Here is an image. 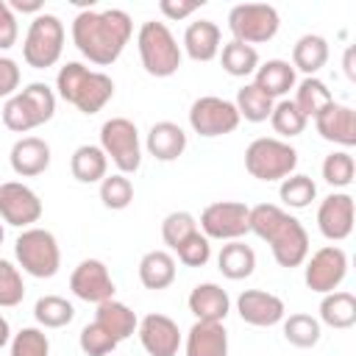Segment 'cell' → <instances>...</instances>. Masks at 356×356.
Listing matches in <instances>:
<instances>
[{"label":"cell","instance_id":"18","mask_svg":"<svg viewBox=\"0 0 356 356\" xmlns=\"http://www.w3.org/2000/svg\"><path fill=\"white\" fill-rule=\"evenodd\" d=\"M317 228L331 242L348 239L353 231V197L348 192L328 195L317 209Z\"/></svg>","mask_w":356,"mask_h":356},{"label":"cell","instance_id":"25","mask_svg":"<svg viewBox=\"0 0 356 356\" xmlns=\"http://www.w3.org/2000/svg\"><path fill=\"white\" fill-rule=\"evenodd\" d=\"M256 78H253V86L256 89H261L267 97H284L292 86H295V67L289 64V61H284V58H270V61H264L261 67H256V72H253Z\"/></svg>","mask_w":356,"mask_h":356},{"label":"cell","instance_id":"47","mask_svg":"<svg viewBox=\"0 0 356 356\" xmlns=\"http://www.w3.org/2000/svg\"><path fill=\"white\" fill-rule=\"evenodd\" d=\"M19 92V67L14 58L0 56V97H11Z\"/></svg>","mask_w":356,"mask_h":356},{"label":"cell","instance_id":"38","mask_svg":"<svg viewBox=\"0 0 356 356\" xmlns=\"http://www.w3.org/2000/svg\"><path fill=\"white\" fill-rule=\"evenodd\" d=\"M100 200H103V206L111 209V211L128 209L131 200H134V184H131V178H125L122 172L106 175V178L100 181Z\"/></svg>","mask_w":356,"mask_h":356},{"label":"cell","instance_id":"1","mask_svg":"<svg viewBox=\"0 0 356 356\" xmlns=\"http://www.w3.org/2000/svg\"><path fill=\"white\" fill-rule=\"evenodd\" d=\"M134 33V22L122 8H106L95 11L92 6L78 11L72 19V42L81 50L83 58H89L97 67L114 64L128 39Z\"/></svg>","mask_w":356,"mask_h":356},{"label":"cell","instance_id":"5","mask_svg":"<svg viewBox=\"0 0 356 356\" xmlns=\"http://www.w3.org/2000/svg\"><path fill=\"white\" fill-rule=\"evenodd\" d=\"M136 47H139V58L147 75L153 78H170L178 72L181 67V47L172 36V31L164 22L147 19L142 22L139 33H136Z\"/></svg>","mask_w":356,"mask_h":356},{"label":"cell","instance_id":"3","mask_svg":"<svg viewBox=\"0 0 356 356\" xmlns=\"http://www.w3.org/2000/svg\"><path fill=\"white\" fill-rule=\"evenodd\" d=\"M56 89L61 100L83 114H97L114 97V81L106 72L89 70L81 61H67L56 75Z\"/></svg>","mask_w":356,"mask_h":356},{"label":"cell","instance_id":"44","mask_svg":"<svg viewBox=\"0 0 356 356\" xmlns=\"http://www.w3.org/2000/svg\"><path fill=\"white\" fill-rule=\"evenodd\" d=\"M11 356H50V339L39 328H22L11 339Z\"/></svg>","mask_w":356,"mask_h":356},{"label":"cell","instance_id":"50","mask_svg":"<svg viewBox=\"0 0 356 356\" xmlns=\"http://www.w3.org/2000/svg\"><path fill=\"white\" fill-rule=\"evenodd\" d=\"M11 342V325H8V320L0 314V348H6Z\"/></svg>","mask_w":356,"mask_h":356},{"label":"cell","instance_id":"23","mask_svg":"<svg viewBox=\"0 0 356 356\" xmlns=\"http://www.w3.org/2000/svg\"><path fill=\"white\" fill-rule=\"evenodd\" d=\"M186 356H228V331L222 323L197 320L186 334Z\"/></svg>","mask_w":356,"mask_h":356},{"label":"cell","instance_id":"27","mask_svg":"<svg viewBox=\"0 0 356 356\" xmlns=\"http://www.w3.org/2000/svg\"><path fill=\"white\" fill-rule=\"evenodd\" d=\"M95 323H100L117 342H122V339H128L136 328H139V320H136V314L125 306V303H120V300H103V303H97V312H95Z\"/></svg>","mask_w":356,"mask_h":356},{"label":"cell","instance_id":"24","mask_svg":"<svg viewBox=\"0 0 356 356\" xmlns=\"http://www.w3.org/2000/svg\"><path fill=\"white\" fill-rule=\"evenodd\" d=\"M184 50L192 61H211L220 53V25L211 19L189 22L184 33Z\"/></svg>","mask_w":356,"mask_h":356},{"label":"cell","instance_id":"17","mask_svg":"<svg viewBox=\"0 0 356 356\" xmlns=\"http://www.w3.org/2000/svg\"><path fill=\"white\" fill-rule=\"evenodd\" d=\"M236 312L239 317L248 323V325H256V328H270V325H278L286 314V306L278 295L273 292H264V289H245L239 298H236Z\"/></svg>","mask_w":356,"mask_h":356},{"label":"cell","instance_id":"48","mask_svg":"<svg viewBox=\"0 0 356 356\" xmlns=\"http://www.w3.org/2000/svg\"><path fill=\"white\" fill-rule=\"evenodd\" d=\"M200 6H203V0H161L159 3V11L167 19H184V17L195 14Z\"/></svg>","mask_w":356,"mask_h":356},{"label":"cell","instance_id":"10","mask_svg":"<svg viewBox=\"0 0 356 356\" xmlns=\"http://www.w3.org/2000/svg\"><path fill=\"white\" fill-rule=\"evenodd\" d=\"M281 17L267 3H239L228 11V31L242 44H261L278 33Z\"/></svg>","mask_w":356,"mask_h":356},{"label":"cell","instance_id":"15","mask_svg":"<svg viewBox=\"0 0 356 356\" xmlns=\"http://www.w3.org/2000/svg\"><path fill=\"white\" fill-rule=\"evenodd\" d=\"M70 289L75 298L95 306L114 298V281L108 275V267L100 259H83L70 275Z\"/></svg>","mask_w":356,"mask_h":356},{"label":"cell","instance_id":"42","mask_svg":"<svg viewBox=\"0 0 356 356\" xmlns=\"http://www.w3.org/2000/svg\"><path fill=\"white\" fill-rule=\"evenodd\" d=\"M353 172H356V164H353V156L348 150L328 153L323 161V178L331 186H348L353 181Z\"/></svg>","mask_w":356,"mask_h":356},{"label":"cell","instance_id":"21","mask_svg":"<svg viewBox=\"0 0 356 356\" xmlns=\"http://www.w3.org/2000/svg\"><path fill=\"white\" fill-rule=\"evenodd\" d=\"M189 312L197 317V320H206V323H222L225 314L231 312V300H228V292L220 286V284H197L192 292H189Z\"/></svg>","mask_w":356,"mask_h":356},{"label":"cell","instance_id":"6","mask_svg":"<svg viewBox=\"0 0 356 356\" xmlns=\"http://www.w3.org/2000/svg\"><path fill=\"white\" fill-rule=\"evenodd\" d=\"M298 167V150L289 142L259 136L245 147V170L259 181H284Z\"/></svg>","mask_w":356,"mask_h":356},{"label":"cell","instance_id":"28","mask_svg":"<svg viewBox=\"0 0 356 356\" xmlns=\"http://www.w3.org/2000/svg\"><path fill=\"white\" fill-rule=\"evenodd\" d=\"M328 61V42L317 33H306L295 42L292 47V67L306 72V78H314V72H320Z\"/></svg>","mask_w":356,"mask_h":356},{"label":"cell","instance_id":"32","mask_svg":"<svg viewBox=\"0 0 356 356\" xmlns=\"http://www.w3.org/2000/svg\"><path fill=\"white\" fill-rule=\"evenodd\" d=\"M220 64H222V70H225L228 75L245 78V75H253V72H256V67H259V53H256V47L231 39V42L222 44Z\"/></svg>","mask_w":356,"mask_h":356},{"label":"cell","instance_id":"41","mask_svg":"<svg viewBox=\"0 0 356 356\" xmlns=\"http://www.w3.org/2000/svg\"><path fill=\"white\" fill-rule=\"evenodd\" d=\"M25 298V284H22V275L19 270L0 259V309H11V306H19Z\"/></svg>","mask_w":356,"mask_h":356},{"label":"cell","instance_id":"49","mask_svg":"<svg viewBox=\"0 0 356 356\" xmlns=\"http://www.w3.org/2000/svg\"><path fill=\"white\" fill-rule=\"evenodd\" d=\"M8 8H11V11H22V14H42V3H39V0H28V3L11 0Z\"/></svg>","mask_w":356,"mask_h":356},{"label":"cell","instance_id":"11","mask_svg":"<svg viewBox=\"0 0 356 356\" xmlns=\"http://www.w3.org/2000/svg\"><path fill=\"white\" fill-rule=\"evenodd\" d=\"M250 231V206L239 200H217L200 211V234L206 239L234 242Z\"/></svg>","mask_w":356,"mask_h":356},{"label":"cell","instance_id":"2","mask_svg":"<svg viewBox=\"0 0 356 356\" xmlns=\"http://www.w3.org/2000/svg\"><path fill=\"white\" fill-rule=\"evenodd\" d=\"M250 231L264 239L273 250V259L281 267H300L309 256V234L298 217L286 214L281 206L259 203L250 209Z\"/></svg>","mask_w":356,"mask_h":356},{"label":"cell","instance_id":"19","mask_svg":"<svg viewBox=\"0 0 356 356\" xmlns=\"http://www.w3.org/2000/svg\"><path fill=\"white\" fill-rule=\"evenodd\" d=\"M314 125H317V134L325 142H334V145H342V147L356 145V114H353L350 106H342V103L331 100L314 117Z\"/></svg>","mask_w":356,"mask_h":356},{"label":"cell","instance_id":"26","mask_svg":"<svg viewBox=\"0 0 356 356\" xmlns=\"http://www.w3.org/2000/svg\"><path fill=\"white\" fill-rule=\"evenodd\" d=\"M175 259L167 250H147L139 259V281L145 289H167L175 281Z\"/></svg>","mask_w":356,"mask_h":356},{"label":"cell","instance_id":"45","mask_svg":"<svg viewBox=\"0 0 356 356\" xmlns=\"http://www.w3.org/2000/svg\"><path fill=\"white\" fill-rule=\"evenodd\" d=\"M181 264L186 267H203L211 259V239H206L200 231H195L192 236H186L178 248H175Z\"/></svg>","mask_w":356,"mask_h":356},{"label":"cell","instance_id":"31","mask_svg":"<svg viewBox=\"0 0 356 356\" xmlns=\"http://www.w3.org/2000/svg\"><path fill=\"white\" fill-rule=\"evenodd\" d=\"M320 320L331 328H350L356 325V298L345 289H334L320 300Z\"/></svg>","mask_w":356,"mask_h":356},{"label":"cell","instance_id":"29","mask_svg":"<svg viewBox=\"0 0 356 356\" xmlns=\"http://www.w3.org/2000/svg\"><path fill=\"white\" fill-rule=\"evenodd\" d=\"M70 170H72V178L75 181H81V184H97V181L106 178L108 159L100 150V145H81V147H75V153L70 159Z\"/></svg>","mask_w":356,"mask_h":356},{"label":"cell","instance_id":"35","mask_svg":"<svg viewBox=\"0 0 356 356\" xmlns=\"http://www.w3.org/2000/svg\"><path fill=\"white\" fill-rule=\"evenodd\" d=\"M284 323V339L295 348H314L320 342V320L312 314H289Z\"/></svg>","mask_w":356,"mask_h":356},{"label":"cell","instance_id":"36","mask_svg":"<svg viewBox=\"0 0 356 356\" xmlns=\"http://www.w3.org/2000/svg\"><path fill=\"white\" fill-rule=\"evenodd\" d=\"M236 111L239 117H245L248 122H264L270 120V111H273V97H267L261 89H256L253 83H245L239 92H236Z\"/></svg>","mask_w":356,"mask_h":356},{"label":"cell","instance_id":"16","mask_svg":"<svg viewBox=\"0 0 356 356\" xmlns=\"http://www.w3.org/2000/svg\"><path fill=\"white\" fill-rule=\"evenodd\" d=\"M139 342L150 356H175L181 348V331L178 323L167 314L150 312L139 320Z\"/></svg>","mask_w":356,"mask_h":356},{"label":"cell","instance_id":"12","mask_svg":"<svg viewBox=\"0 0 356 356\" xmlns=\"http://www.w3.org/2000/svg\"><path fill=\"white\" fill-rule=\"evenodd\" d=\"M239 111L231 100H222V97H214V95H206V97H197L189 108V125L195 134L211 139V136H225L231 131H236L239 125Z\"/></svg>","mask_w":356,"mask_h":356},{"label":"cell","instance_id":"8","mask_svg":"<svg viewBox=\"0 0 356 356\" xmlns=\"http://www.w3.org/2000/svg\"><path fill=\"white\" fill-rule=\"evenodd\" d=\"M19 267L33 278H53L61 267V250L47 228H25L14 242Z\"/></svg>","mask_w":356,"mask_h":356},{"label":"cell","instance_id":"37","mask_svg":"<svg viewBox=\"0 0 356 356\" xmlns=\"http://www.w3.org/2000/svg\"><path fill=\"white\" fill-rule=\"evenodd\" d=\"M278 195H281V200H284L289 209H306V206L317 197V184H314L309 175L292 172V175H286V178L281 181Z\"/></svg>","mask_w":356,"mask_h":356},{"label":"cell","instance_id":"34","mask_svg":"<svg viewBox=\"0 0 356 356\" xmlns=\"http://www.w3.org/2000/svg\"><path fill=\"white\" fill-rule=\"evenodd\" d=\"M33 317H36V323L44 325V328H64V325L72 323L75 309H72V303H70L67 298H61V295H42V298L36 300V306H33Z\"/></svg>","mask_w":356,"mask_h":356},{"label":"cell","instance_id":"22","mask_svg":"<svg viewBox=\"0 0 356 356\" xmlns=\"http://www.w3.org/2000/svg\"><path fill=\"white\" fill-rule=\"evenodd\" d=\"M145 147L159 161H175L186 150V134H184L181 125H175L170 120H161V122L150 125Z\"/></svg>","mask_w":356,"mask_h":356},{"label":"cell","instance_id":"14","mask_svg":"<svg viewBox=\"0 0 356 356\" xmlns=\"http://www.w3.org/2000/svg\"><path fill=\"white\" fill-rule=\"evenodd\" d=\"M0 217L14 228H33V222L42 217V200L31 186L6 181L0 184Z\"/></svg>","mask_w":356,"mask_h":356},{"label":"cell","instance_id":"9","mask_svg":"<svg viewBox=\"0 0 356 356\" xmlns=\"http://www.w3.org/2000/svg\"><path fill=\"white\" fill-rule=\"evenodd\" d=\"M100 150L106 159L114 161V167L128 175L136 172L142 164V145H139V131L128 117H111L100 128Z\"/></svg>","mask_w":356,"mask_h":356},{"label":"cell","instance_id":"13","mask_svg":"<svg viewBox=\"0 0 356 356\" xmlns=\"http://www.w3.org/2000/svg\"><path fill=\"white\" fill-rule=\"evenodd\" d=\"M345 275H348V253L337 245H325V248L314 250L303 270L306 286L320 295L334 292L345 281Z\"/></svg>","mask_w":356,"mask_h":356},{"label":"cell","instance_id":"40","mask_svg":"<svg viewBox=\"0 0 356 356\" xmlns=\"http://www.w3.org/2000/svg\"><path fill=\"white\" fill-rule=\"evenodd\" d=\"M78 345H81V350L86 353V356H108V353H114V348L120 345L100 323H89V325H83L81 328V337H78Z\"/></svg>","mask_w":356,"mask_h":356},{"label":"cell","instance_id":"30","mask_svg":"<svg viewBox=\"0 0 356 356\" xmlns=\"http://www.w3.org/2000/svg\"><path fill=\"white\" fill-rule=\"evenodd\" d=\"M217 267H220V273H222L225 278H231V281L248 278V275H253V270H256V253H253L250 245L234 239V242L222 245V250H220V256H217Z\"/></svg>","mask_w":356,"mask_h":356},{"label":"cell","instance_id":"7","mask_svg":"<svg viewBox=\"0 0 356 356\" xmlns=\"http://www.w3.org/2000/svg\"><path fill=\"white\" fill-rule=\"evenodd\" d=\"M64 50V22L56 14H36L28 25L22 42V58L33 70H47L61 58Z\"/></svg>","mask_w":356,"mask_h":356},{"label":"cell","instance_id":"33","mask_svg":"<svg viewBox=\"0 0 356 356\" xmlns=\"http://www.w3.org/2000/svg\"><path fill=\"white\" fill-rule=\"evenodd\" d=\"M334 97H331V89L320 81V78H303L300 83H298V89H295V106H298V111L309 120H314L328 103H331Z\"/></svg>","mask_w":356,"mask_h":356},{"label":"cell","instance_id":"51","mask_svg":"<svg viewBox=\"0 0 356 356\" xmlns=\"http://www.w3.org/2000/svg\"><path fill=\"white\" fill-rule=\"evenodd\" d=\"M3 236H6V231H3V225H0V245H3Z\"/></svg>","mask_w":356,"mask_h":356},{"label":"cell","instance_id":"43","mask_svg":"<svg viewBox=\"0 0 356 356\" xmlns=\"http://www.w3.org/2000/svg\"><path fill=\"white\" fill-rule=\"evenodd\" d=\"M197 231V220L189 211H170L161 222V239L175 250L186 236H192Z\"/></svg>","mask_w":356,"mask_h":356},{"label":"cell","instance_id":"4","mask_svg":"<svg viewBox=\"0 0 356 356\" xmlns=\"http://www.w3.org/2000/svg\"><path fill=\"white\" fill-rule=\"evenodd\" d=\"M56 114V95L47 83H28L17 95H11L3 106V125L14 134H28Z\"/></svg>","mask_w":356,"mask_h":356},{"label":"cell","instance_id":"46","mask_svg":"<svg viewBox=\"0 0 356 356\" xmlns=\"http://www.w3.org/2000/svg\"><path fill=\"white\" fill-rule=\"evenodd\" d=\"M17 36H19L17 17H14V11L8 8V3L0 0V50L14 47V44H17Z\"/></svg>","mask_w":356,"mask_h":356},{"label":"cell","instance_id":"39","mask_svg":"<svg viewBox=\"0 0 356 356\" xmlns=\"http://www.w3.org/2000/svg\"><path fill=\"white\" fill-rule=\"evenodd\" d=\"M270 122H273L275 134H281V136H286V139L303 134V128H306V117H303V114L298 111V106H295L292 100H286V97L273 106Z\"/></svg>","mask_w":356,"mask_h":356},{"label":"cell","instance_id":"20","mask_svg":"<svg viewBox=\"0 0 356 356\" xmlns=\"http://www.w3.org/2000/svg\"><path fill=\"white\" fill-rule=\"evenodd\" d=\"M8 161H11V170L22 178L42 175L50 167V145L39 136H22L14 142Z\"/></svg>","mask_w":356,"mask_h":356}]
</instances>
